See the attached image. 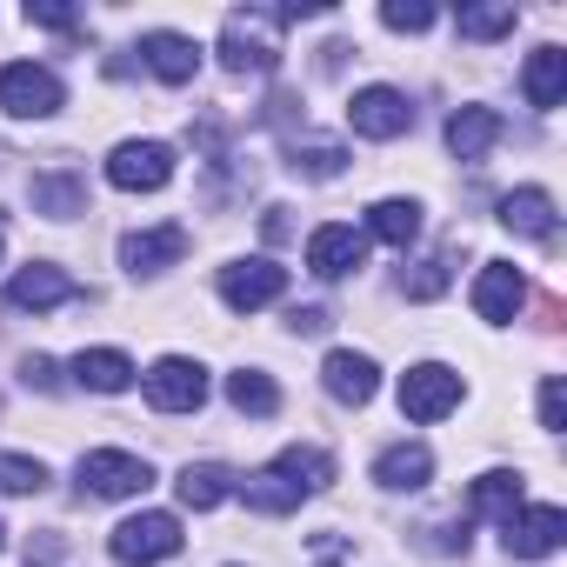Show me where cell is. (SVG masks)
I'll return each instance as SVG.
<instances>
[{
	"instance_id": "1",
	"label": "cell",
	"mask_w": 567,
	"mask_h": 567,
	"mask_svg": "<svg viewBox=\"0 0 567 567\" xmlns=\"http://www.w3.org/2000/svg\"><path fill=\"white\" fill-rule=\"evenodd\" d=\"M280 61V14L274 8H234L220 21V68L227 74H274Z\"/></svg>"
},
{
	"instance_id": "2",
	"label": "cell",
	"mask_w": 567,
	"mask_h": 567,
	"mask_svg": "<svg viewBox=\"0 0 567 567\" xmlns=\"http://www.w3.org/2000/svg\"><path fill=\"white\" fill-rule=\"evenodd\" d=\"M74 481L94 501H127V494H147L154 487V467L141 454H127V447H94V454H81Z\"/></svg>"
},
{
	"instance_id": "3",
	"label": "cell",
	"mask_w": 567,
	"mask_h": 567,
	"mask_svg": "<svg viewBox=\"0 0 567 567\" xmlns=\"http://www.w3.org/2000/svg\"><path fill=\"white\" fill-rule=\"evenodd\" d=\"M61 101H68V87H61L54 68H41V61L0 68V107L14 121H48V114H61Z\"/></svg>"
},
{
	"instance_id": "4",
	"label": "cell",
	"mask_w": 567,
	"mask_h": 567,
	"mask_svg": "<svg viewBox=\"0 0 567 567\" xmlns=\"http://www.w3.org/2000/svg\"><path fill=\"white\" fill-rule=\"evenodd\" d=\"M107 554H114L121 567L174 560V554H181V520H174V514H161V507H147V514H134V520H121V527H114Z\"/></svg>"
},
{
	"instance_id": "5",
	"label": "cell",
	"mask_w": 567,
	"mask_h": 567,
	"mask_svg": "<svg viewBox=\"0 0 567 567\" xmlns=\"http://www.w3.org/2000/svg\"><path fill=\"white\" fill-rule=\"evenodd\" d=\"M288 295V267H274L267 254H247V260H227L220 267V301L234 315H254V308H274Z\"/></svg>"
},
{
	"instance_id": "6",
	"label": "cell",
	"mask_w": 567,
	"mask_h": 567,
	"mask_svg": "<svg viewBox=\"0 0 567 567\" xmlns=\"http://www.w3.org/2000/svg\"><path fill=\"white\" fill-rule=\"evenodd\" d=\"M461 394H467V388H461V374H454V368H441V361H421V368H408V374H401V414H408V421H421V427H427V421H447V414L461 408Z\"/></svg>"
},
{
	"instance_id": "7",
	"label": "cell",
	"mask_w": 567,
	"mask_h": 567,
	"mask_svg": "<svg viewBox=\"0 0 567 567\" xmlns=\"http://www.w3.org/2000/svg\"><path fill=\"white\" fill-rule=\"evenodd\" d=\"M141 388H147V401H154L161 414H194V408L207 401V368L187 361V354H161V361L141 374Z\"/></svg>"
},
{
	"instance_id": "8",
	"label": "cell",
	"mask_w": 567,
	"mask_h": 567,
	"mask_svg": "<svg viewBox=\"0 0 567 567\" xmlns=\"http://www.w3.org/2000/svg\"><path fill=\"white\" fill-rule=\"evenodd\" d=\"M107 181H114L121 194H154V187L174 181V147H167V141H121V147L107 154Z\"/></svg>"
},
{
	"instance_id": "9",
	"label": "cell",
	"mask_w": 567,
	"mask_h": 567,
	"mask_svg": "<svg viewBox=\"0 0 567 567\" xmlns=\"http://www.w3.org/2000/svg\"><path fill=\"white\" fill-rule=\"evenodd\" d=\"M348 127H354L361 141H401V134L414 127V107H408L401 87H361V94L348 101Z\"/></svg>"
},
{
	"instance_id": "10",
	"label": "cell",
	"mask_w": 567,
	"mask_h": 567,
	"mask_svg": "<svg viewBox=\"0 0 567 567\" xmlns=\"http://www.w3.org/2000/svg\"><path fill=\"white\" fill-rule=\"evenodd\" d=\"M520 308H527V280H520V267L487 260V267L474 274V315H481V321H494V328H507Z\"/></svg>"
},
{
	"instance_id": "11",
	"label": "cell",
	"mask_w": 567,
	"mask_h": 567,
	"mask_svg": "<svg viewBox=\"0 0 567 567\" xmlns=\"http://www.w3.org/2000/svg\"><path fill=\"white\" fill-rule=\"evenodd\" d=\"M361 260H368V234H361V227L328 220V227L308 234V267H315L321 280H341V274H354Z\"/></svg>"
},
{
	"instance_id": "12",
	"label": "cell",
	"mask_w": 567,
	"mask_h": 567,
	"mask_svg": "<svg viewBox=\"0 0 567 567\" xmlns=\"http://www.w3.org/2000/svg\"><path fill=\"white\" fill-rule=\"evenodd\" d=\"M501 540H507L514 560H547V554L567 540V514H560V507H520V514L501 527Z\"/></svg>"
},
{
	"instance_id": "13",
	"label": "cell",
	"mask_w": 567,
	"mask_h": 567,
	"mask_svg": "<svg viewBox=\"0 0 567 567\" xmlns=\"http://www.w3.org/2000/svg\"><path fill=\"white\" fill-rule=\"evenodd\" d=\"M141 61H147V74L167 81V87H187V81L200 74V48H194L187 34H174V28L141 34Z\"/></svg>"
},
{
	"instance_id": "14",
	"label": "cell",
	"mask_w": 567,
	"mask_h": 567,
	"mask_svg": "<svg viewBox=\"0 0 567 567\" xmlns=\"http://www.w3.org/2000/svg\"><path fill=\"white\" fill-rule=\"evenodd\" d=\"M321 388H328L341 408H368L374 388H381V368H374L368 354H354V348H334V354L321 361Z\"/></svg>"
},
{
	"instance_id": "15",
	"label": "cell",
	"mask_w": 567,
	"mask_h": 567,
	"mask_svg": "<svg viewBox=\"0 0 567 567\" xmlns=\"http://www.w3.org/2000/svg\"><path fill=\"white\" fill-rule=\"evenodd\" d=\"M61 301H74V280H68L54 260H34V267H21V274L8 280V308H21V315H48V308H61Z\"/></svg>"
},
{
	"instance_id": "16",
	"label": "cell",
	"mask_w": 567,
	"mask_h": 567,
	"mask_svg": "<svg viewBox=\"0 0 567 567\" xmlns=\"http://www.w3.org/2000/svg\"><path fill=\"white\" fill-rule=\"evenodd\" d=\"M187 254V227H134L127 240H121V267L127 274H161V267H174Z\"/></svg>"
},
{
	"instance_id": "17",
	"label": "cell",
	"mask_w": 567,
	"mask_h": 567,
	"mask_svg": "<svg viewBox=\"0 0 567 567\" xmlns=\"http://www.w3.org/2000/svg\"><path fill=\"white\" fill-rule=\"evenodd\" d=\"M68 374H74V381H81V388H87V394H127V388H134V374H141V368H134V361H127V354H121V348H81V354H74V368H68Z\"/></svg>"
},
{
	"instance_id": "18",
	"label": "cell",
	"mask_w": 567,
	"mask_h": 567,
	"mask_svg": "<svg viewBox=\"0 0 567 567\" xmlns=\"http://www.w3.org/2000/svg\"><path fill=\"white\" fill-rule=\"evenodd\" d=\"M520 94H527V107H560L567 101V54L560 48H534L527 54V68H520Z\"/></svg>"
},
{
	"instance_id": "19",
	"label": "cell",
	"mask_w": 567,
	"mask_h": 567,
	"mask_svg": "<svg viewBox=\"0 0 567 567\" xmlns=\"http://www.w3.org/2000/svg\"><path fill=\"white\" fill-rule=\"evenodd\" d=\"M374 481H381V487H394V494H414V487H427V481H434V454H427L421 441H394V447H381Z\"/></svg>"
},
{
	"instance_id": "20",
	"label": "cell",
	"mask_w": 567,
	"mask_h": 567,
	"mask_svg": "<svg viewBox=\"0 0 567 567\" xmlns=\"http://www.w3.org/2000/svg\"><path fill=\"white\" fill-rule=\"evenodd\" d=\"M501 227L507 234H527V240H547L554 234V194L547 187H514L501 200Z\"/></svg>"
},
{
	"instance_id": "21",
	"label": "cell",
	"mask_w": 567,
	"mask_h": 567,
	"mask_svg": "<svg viewBox=\"0 0 567 567\" xmlns=\"http://www.w3.org/2000/svg\"><path fill=\"white\" fill-rule=\"evenodd\" d=\"M267 467H274L280 481H288L301 501H308V494H321V487L334 481V454H321V447H280Z\"/></svg>"
},
{
	"instance_id": "22",
	"label": "cell",
	"mask_w": 567,
	"mask_h": 567,
	"mask_svg": "<svg viewBox=\"0 0 567 567\" xmlns=\"http://www.w3.org/2000/svg\"><path fill=\"white\" fill-rule=\"evenodd\" d=\"M494 141H501V114H494V107H461V114L447 121V147H454V161H481Z\"/></svg>"
},
{
	"instance_id": "23",
	"label": "cell",
	"mask_w": 567,
	"mask_h": 567,
	"mask_svg": "<svg viewBox=\"0 0 567 567\" xmlns=\"http://www.w3.org/2000/svg\"><path fill=\"white\" fill-rule=\"evenodd\" d=\"M467 507H474L481 520H501V527H507V520L527 507V501H520V474H507V467L481 474V481H474V494H467Z\"/></svg>"
},
{
	"instance_id": "24",
	"label": "cell",
	"mask_w": 567,
	"mask_h": 567,
	"mask_svg": "<svg viewBox=\"0 0 567 567\" xmlns=\"http://www.w3.org/2000/svg\"><path fill=\"white\" fill-rule=\"evenodd\" d=\"M368 234L408 254V247L421 240V200H374V207H368Z\"/></svg>"
},
{
	"instance_id": "25",
	"label": "cell",
	"mask_w": 567,
	"mask_h": 567,
	"mask_svg": "<svg viewBox=\"0 0 567 567\" xmlns=\"http://www.w3.org/2000/svg\"><path fill=\"white\" fill-rule=\"evenodd\" d=\"M174 494H181V507H194V514H207V507H220L227 494H234V474L227 467H214V461H187L181 467V481H174Z\"/></svg>"
},
{
	"instance_id": "26",
	"label": "cell",
	"mask_w": 567,
	"mask_h": 567,
	"mask_svg": "<svg viewBox=\"0 0 567 567\" xmlns=\"http://www.w3.org/2000/svg\"><path fill=\"white\" fill-rule=\"evenodd\" d=\"M81 207H87V181H81V174H34V214L68 220V214H81Z\"/></svg>"
},
{
	"instance_id": "27",
	"label": "cell",
	"mask_w": 567,
	"mask_h": 567,
	"mask_svg": "<svg viewBox=\"0 0 567 567\" xmlns=\"http://www.w3.org/2000/svg\"><path fill=\"white\" fill-rule=\"evenodd\" d=\"M234 494H240V501H247L254 514H295V507H301V494H295L288 481H280L274 467H260V474H247V481H240Z\"/></svg>"
},
{
	"instance_id": "28",
	"label": "cell",
	"mask_w": 567,
	"mask_h": 567,
	"mask_svg": "<svg viewBox=\"0 0 567 567\" xmlns=\"http://www.w3.org/2000/svg\"><path fill=\"white\" fill-rule=\"evenodd\" d=\"M227 401H234L240 414H274V408H280V388H274L260 368H240V374H227Z\"/></svg>"
},
{
	"instance_id": "29",
	"label": "cell",
	"mask_w": 567,
	"mask_h": 567,
	"mask_svg": "<svg viewBox=\"0 0 567 567\" xmlns=\"http://www.w3.org/2000/svg\"><path fill=\"white\" fill-rule=\"evenodd\" d=\"M441 288H447V254H427V260H414V274H401L408 301H434Z\"/></svg>"
},
{
	"instance_id": "30",
	"label": "cell",
	"mask_w": 567,
	"mask_h": 567,
	"mask_svg": "<svg viewBox=\"0 0 567 567\" xmlns=\"http://www.w3.org/2000/svg\"><path fill=\"white\" fill-rule=\"evenodd\" d=\"M295 174H308V181H334L341 167H348V154L334 147V141H315V147H295V161H288Z\"/></svg>"
},
{
	"instance_id": "31",
	"label": "cell",
	"mask_w": 567,
	"mask_h": 567,
	"mask_svg": "<svg viewBox=\"0 0 567 567\" xmlns=\"http://www.w3.org/2000/svg\"><path fill=\"white\" fill-rule=\"evenodd\" d=\"M48 487V467L28 461V454H0V494H41Z\"/></svg>"
},
{
	"instance_id": "32",
	"label": "cell",
	"mask_w": 567,
	"mask_h": 567,
	"mask_svg": "<svg viewBox=\"0 0 567 567\" xmlns=\"http://www.w3.org/2000/svg\"><path fill=\"white\" fill-rule=\"evenodd\" d=\"M461 34L467 41H501V34H514V8H461Z\"/></svg>"
},
{
	"instance_id": "33",
	"label": "cell",
	"mask_w": 567,
	"mask_h": 567,
	"mask_svg": "<svg viewBox=\"0 0 567 567\" xmlns=\"http://www.w3.org/2000/svg\"><path fill=\"white\" fill-rule=\"evenodd\" d=\"M381 21H388L394 34H421V28H434V8H427V0H388Z\"/></svg>"
},
{
	"instance_id": "34",
	"label": "cell",
	"mask_w": 567,
	"mask_h": 567,
	"mask_svg": "<svg viewBox=\"0 0 567 567\" xmlns=\"http://www.w3.org/2000/svg\"><path fill=\"white\" fill-rule=\"evenodd\" d=\"M540 427H547V434H560V427H567V388H560V374H547V381H540Z\"/></svg>"
},
{
	"instance_id": "35",
	"label": "cell",
	"mask_w": 567,
	"mask_h": 567,
	"mask_svg": "<svg viewBox=\"0 0 567 567\" xmlns=\"http://www.w3.org/2000/svg\"><path fill=\"white\" fill-rule=\"evenodd\" d=\"M28 21H41V28H54V34H68L81 14L74 8H61V0H28Z\"/></svg>"
},
{
	"instance_id": "36",
	"label": "cell",
	"mask_w": 567,
	"mask_h": 567,
	"mask_svg": "<svg viewBox=\"0 0 567 567\" xmlns=\"http://www.w3.org/2000/svg\"><path fill=\"white\" fill-rule=\"evenodd\" d=\"M21 381H28V388H41V394H54V388H61V374H54V361H48V354H28V361H21Z\"/></svg>"
},
{
	"instance_id": "37",
	"label": "cell",
	"mask_w": 567,
	"mask_h": 567,
	"mask_svg": "<svg viewBox=\"0 0 567 567\" xmlns=\"http://www.w3.org/2000/svg\"><path fill=\"white\" fill-rule=\"evenodd\" d=\"M288 321H295V334H321L328 328V308H295Z\"/></svg>"
}]
</instances>
